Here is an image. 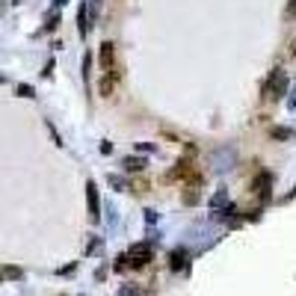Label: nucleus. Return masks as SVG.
<instances>
[{
    "label": "nucleus",
    "instance_id": "1",
    "mask_svg": "<svg viewBox=\"0 0 296 296\" xmlns=\"http://www.w3.org/2000/svg\"><path fill=\"white\" fill-rule=\"evenodd\" d=\"M184 178H190V184H199V175H196V166H193V160H178L175 163V169H169L166 172V181H184Z\"/></svg>",
    "mask_w": 296,
    "mask_h": 296
},
{
    "label": "nucleus",
    "instance_id": "2",
    "mask_svg": "<svg viewBox=\"0 0 296 296\" xmlns=\"http://www.w3.org/2000/svg\"><path fill=\"white\" fill-rule=\"evenodd\" d=\"M285 92H288V74H285L282 68H276V71L270 74L267 86H264V95H267V98H282Z\"/></svg>",
    "mask_w": 296,
    "mask_h": 296
},
{
    "label": "nucleus",
    "instance_id": "3",
    "mask_svg": "<svg viewBox=\"0 0 296 296\" xmlns=\"http://www.w3.org/2000/svg\"><path fill=\"white\" fill-rule=\"evenodd\" d=\"M151 261V246L148 243H136L127 249V267H145Z\"/></svg>",
    "mask_w": 296,
    "mask_h": 296
},
{
    "label": "nucleus",
    "instance_id": "4",
    "mask_svg": "<svg viewBox=\"0 0 296 296\" xmlns=\"http://www.w3.org/2000/svg\"><path fill=\"white\" fill-rule=\"evenodd\" d=\"M98 62H101V71H104V74H110V71L116 68V44H113V42H104V44H101Z\"/></svg>",
    "mask_w": 296,
    "mask_h": 296
},
{
    "label": "nucleus",
    "instance_id": "5",
    "mask_svg": "<svg viewBox=\"0 0 296 296\" xmlns=\"http://www.w3.org/2000/svg\"><path fill=\"white\" fill-rule=\"evenodd\" d=\"M86 205H89V219L98 222L101 219V205H98V184L86 181Z\"/></svg>",
    "mask_w": 296,
    "mask_h": 296
},
{
    "label": "nucleus",
    "instance_id": "6",
    "mask_svg": "<svg viewBox=\"0 0 296 296\" xmlns=\"http://www.w3.org/2000/svg\"><path fill=\"white\" fill-rule=\"evenodd\" d=\"M252 193H258V199H270V175L267 172H258L255 181H252Z\"/></svg>",
    "mask_w": 296,
    "mask_h": 296
},
{
    "label": "nucleus",
    "instance_id": "7",
    "mask_svg": "<svg viewBox=\"0 0 296 296\" xmlns=\"http://www.w3.org/2000/svg\"><path fill=\"white\" fill-rule=\"evenodd\" d=\"M77 24H80V36H89V6L80 3L77 9Z\"/></svg>",
    "mask_w": 296,
    "mask_h": 296
},
{
    "label": "nucleus",
    "instance_id": "8",
    "mask_svg": "<svg viewBox=\"0 0 296 296\" xmlns=\"http://www.w3.org/2000/svg\"><path fill=\"white\" fill-rule=\"evenodd\" d=\"M113 86H116V80H113L110 74H104V77H101V83H98V92H101V98H110V95H113Z\"/></svg>",
    "mask_w": 296,
    "mask_h": 296
},
{
    "label": "nucleus",
    "instance_id": "9",
    "mask_svg": "<svg viewBox=\"0 0 296 296\" xmlns=\"http://www.w3.org/2000/svg\"><path fill=\"white\" fill-rule=\"evenodd\" d=\"M0 276H3V279H12V282H21V279H24V270H21V267H0Z\"/></svg>",
    "mask_w": 296,
    "mask_h": 296
},
{
    "label": "nucleus",
    "instance_id": "10",
    "mask_svg": "<svg viewBox=\"0 0 296 296\" xmlns=\"http://www.w3.org/2000/svg\"><path fill=\"white\" fill-rule=\"evenodd\" d=\"M145 166H148V163H145L142 157H127V160H125V169H127V172H142Z\"/></svg>",
    "mask_w": 296,
    "mask_h": 296
},
{
    "label": "nucleus",
    "instance_id": "11",
    "mask_svg": "<svg viewBox=\"0 0 296 296\" xmlns=\"http://www.w3.org/2000/svg\"><path fill=\"white\" fill-rule=\"evenodd\" d=\"M202 199V193H199V184H190L187 187V193H184V205H196Z\"/></svg>",
    "mask_w": 296,
    "mask_h": 296
},
{
    "label": "nucleus",
    "instance_id": "12",
    "mask_svg": "<svg viewBox=\"0 0 296 296\" xmlns=\"http://www.w3.org/2000/svg\"><path fill=\"white\" fill-rule=\"evenodd\" d=\"M184 258H187V255H184L181 249H175V252L169 255V267H172V270H181V267H184Z\"/></svg>",
    "mask_w": 296,
    "mask_h": 296
},
{
    "label": "nucleus",
    "instance_id": "13",
    "mask_svg": "<svg viewBox=\"0 0 296 296\" xmlns=\"http://www.w3.org/2000/svg\"><path fill=\"white\" fill-rule=\"evenodd\" d=\"M89 68H92V53H86V56H83V80H86V83H89V74H92Z\"/></svg>",
    "mask_w": 296,
    "mask_h": 296
},
{
    "label": "nucleus",
    "instance_id": "14",
    "mask_svg": "<svg viewBox=\"0 0 296 296\" xmlns=\"http://www.w3.org/2000/svg\"><path fill=\"white\" fill-rule=\"evenodd\" d=\"M56 24H59V15H56V12L44 18V30H56Z\"/></svg>",
    "mask_w": 296,
    "mask_h": 296
},
{
    "label": "nucleus",
    "instance_id": "15",
    "mask_svg": "<svg viewBox=\"0 0 296 296\" xmlns=\"http://www.w3.org/2000/svg\"><path fill=\"white\" fill-rule=\"evenodd\" d=\"M18 95H21V98H33V95H36V89H33V86H27V83H21V86H18Z\"/></svg>",
    "mask_w": 296,
    "mask_h": 296
},
{
    "label": "nucleus",
    "instance_id": "16",
    "mask_svg": "<svg viewBox=\"0 0 296 296\" xmlns=\"http://www.w3.org/2000/svg\"><path fill=\"white\" fill-rule=\"evenodd\" d=\"M270 133H273L276 139H291V130H288V127H273Z\"/></svg>",
    "mask_w": 296,
    "mask_h": 296
},
{
    "label": "nucleus",
    "instance_id": "17",
    "mask_svg": "<svg viewBox=\"0 0 296 296\" xmlns=\"http://www.w3.org/2000/svg\"><path fill=\"white\" fill-rule=\"evenodd\" d=\"M139 294H142L139 288H122V291H119V296H139Z\"/></svg>",
    "mask_w": 296,
    "mask_h": 296
},
{
    "label": "nucleus",
    "instance_id": "18",
    "mask_svg": "<svg viewBox=\"0 0 296 296\" xmlns=\"http://www.w3.org/2000/svg\"><path fill=\"white\" fill-rule=\"evenodd\" d=\"M133 190H136V193H145V190H148V184H145V181H133Z\"/></svg>",
    "mask_w": 296,
    "mask_h": 296
},
{
    "label": "nucleus",
    "instance_id": "19",
    "mask_svg": "<svg viewBox=\"0 0 296 296\" xmlns=\"http://www.w3.org/2000/svg\"><path fill=\"white\" fill-rule=\"evenodd\" d=\"M110 184H113V187H119V190L125 187V184H122V178H116V175H110Z\"/></svg>",
    "mask_w": 296,
    "mask_h": 296
},
{
    "label": "nucleus",
    "instance_id": "20",
    "mask_svg": "<svg viewBox=\"0 0 296 296\" xmlns=\"http://www.w3.org/2000/svg\"><path fill=\"white\" fill-rule=\"evenodd\" d=\"M288 15H291V18H296V0H291V6H288Z\"/></svg>",
    "mask_w": 296,
    "mask_h": 296
},
{
    "label": "nucleus",
    "instance_id": "21",
    "mask_svg": "<svg viewBox=\"0 0 296 296\" xmlns=\"http://www.w3.org/2000/svg\"><path fill=\"white\" fill-rule=\"evenodd\" d=\"M53 3H56V6H62V3H68V0H53Z\"/></svg>",
    "mask_w": 296,
    "mask_h": 296
},
{
    "label": "nucleus",
    "instance_id": "22",
    "mask_svg": "<svg viewBox=\"0 0 296 296\" xmlns=\"http://www.w3.org/2000/svg\"><path fill=\"white\" fill-rule=\"evenodd\" d=\"M3 9H6V0H0V12H3Z\"/></svg>",
    "mask_w": 296,
    "mask_h": 296
}]
</instances>
